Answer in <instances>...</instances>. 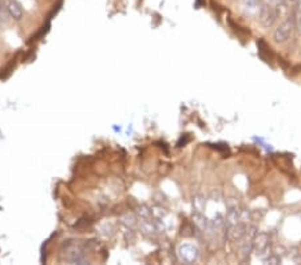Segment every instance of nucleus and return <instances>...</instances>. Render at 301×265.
Segmentation results:
<instances>
[{
  "instance_id": "f257e3e1",
  "label": "nucleus",
  "mask_w": 301,
  "mask_h": 265,
  "mask_svg": "<svg viewBox=\"0 0 301 265\" xmlns=\"http://www.w3.org/2000/svg\"><path fill=\"white\" fill-rule=\"evenodd\" d=\"M64 261H67L70 264H87L89 259L83 248L75 244V245L67 246L64 253Z\"/></svg>"
},
{
  "instance_id": "f03ea898",
  "label": "nucleus",
  "mask_w": 301,
  "mask_h": 265,
  "mask_svg": "<svg viewBox=\"0 0 301 265\" xmlns=\"http://www.w3.org/2000/svg\"><path fill=\"white\" fill-rule=\"evenodd\" d=\"M253 252H256L257 256L261 257V260L264 257H267L271 253V236L268 233H257L253 241Z\"/></svg>"
},
{
  "instance_id": "7ed1b4c3",
  "label": "nucleus",
  "mask_w": 301,
  "mask_h": 265,
  "mask_svg": "<svg viewBox=\"0 0 301 265\" xmlns=\"http://www.w3.org/2000/svg\"><path fill=\"white\" fill-rule=\"evenodd\" d=\"M295 18H289L282 22L281 25L278 26L275 32H273V39L277 43H284L286 40L291 38L292 32H293V28H295Z\"/></svg>"
},
{
  "instance_id": "20e7f679",
  "label": "nucleus",
  "mask_w": 301,
  "mask_h": 265,
  "mask_svg": "<svg viewBox=\"0 0 301 265\" xmlns=\"http://www.w3.org/2000/svg\"><path fill=\"white\" fill-rule=\"evenodd\" d=\"M178 257L185 264H193L198 260L200 252H198L197 246L192 245V244H183L178 248Z\"/></svg>"
},
{
  "instance_id": "39448f33",
  "label": "nucleus",
  "mask_w": 301,
  "mask_h": 265,
  "mask_svg": "<svg viewBox=\"0 0 301 265\" xmlns=\"http://www.w3.org/2000/svg\"><path fill=\"white\" fill-rule=\"evenodd\" d=\"M278 16H280V10L276 8V7H272V5L268 4H264L261 12L258 15V18H260V22L262 23V26H265L268 28L276 23L277 19H278Z\"/></svg>"
},
{
  "instance_id": "423d86ee",
  "label": "nucleus",
  "mask_w": 301,
  "mask_h": 265,
  "mask_svg": "<svg viewBox=\"0 0 301 265\" xmlns=\"http://www.w3.org/2000/svg\"><path fill=\"white\" fill-rule=\"evenodd\" d=\"M226 237L230 241H241L248 232V225L245 222H238L234 225L226 226Z\"/></svg>"
},
{
  "instance_id": "0eeeda50",
  "label": "nucleus",
  "mask_w": 301,
  "mask_h": 265,
  "mask_svg": "<svg viewBox=\"0 0 301 265\" xmlns=\"http://www.w3.org/2000/svg\"><path fill=\"white\" fill-rule=\"evenodd\" d=\"M264 1L262 0H242V11L247 15H253V16H258L261 12L262 7H264Z\"/></svg>"
},
{
  "instance_id": "6e6552de",
  "label": "nucleus",
  "mask_w": 301,
  "mask_h": 265,
  "mask_svg": "<svg viewBox=\"0 0 301 265\" xmlns=\"http://www.w3.org/2000/svg\"><path fill=\"white\" fill-rule=\"evenodd\" d=\"M4 4L7 11H8V14H10L11 19H22V16H23V8H22L20 3H18L16 0H5Z\"/></svg>"
},
{
  "instance_id": "1a4fd4ad",
  "label": "nucleus",
  "mask_w": 301,
  "mask_h": 265,
  "mask_svg": "<svg viewBox=\"0 0 301 265\" xmlns=\"http://www.w3.org/2000/svg\"><path fill=\"white\" fill-rule=\"evenodd\" d=\"M241 222V209L240 206H234V208H227L226 216H225V226L234 225Z\"/></svg>"
},
{
  "instance_id": "9d476101",
  "label": "nucleus",
  "mask_w": 301,
  "mask_h": 265,
  "mask_svg": "<svg viewBox=\"0 0 301 265\" xmlns=\"http://www.w3.org/2000/svg\"><path fill=\"white\" fill-rule=\"evenodd\" d=\"M206 208V198L202 196H196L193 198V209L197 213H203Z\"/></svg>"
},
{
  "instance_id": "9b49d317",
  "label": "nucleus",
  "mask_w": 301,
  "mask_h": 265,
  "mask_svg": "<svg viewBox=\"0 0 301 265\" xmlns=\"http://www.w3.org/2000/svg\"><path fill=\"white\" fill-rule=\"evenodd\" d=\"M262 261H264L265 264H278V263H281V259H280V256H277L276 253L271 252L267 257L262 259Z\"/></svg>"
},
{
  "instance_id": "f8f14e48",
  "label": "nucleus",
  "mask_w": 301,
  "mask_h": 265,
  "mask_svg": "<svg viewBox=\"0 0 301 265\" xmlns=\"http://www.w3.org/2000/svg\"><path fill=\"white\" fill-rule=\"evenodd\" d=\"M10 19L11 16L10 14H8L7 8H5V4H3V3L0 1V23H7Z\"/></svg>"
},
{
  "instance_id": "ddd939ff",
  "label": "nucleus",
  "mask_w": 301,
  "mask_h": 265,
  "mask_svg": "<svg viewBox=\"0 0 301 265\" xmlns=\"http://www.w3.org/2000/svg\"><path fill=\"white\" fill-rule=\"evenodd\" d=\"M293 12H295V20H301V0H296L295 1V8H293Z\"/></svg>"
},
{
  "instance_id": "4468645a",
  "label": "nucleus",
  "mask_w": 301,
  "mask_h": 265,
  "mask_svg": "<svg viewBox=\"0 0 301 265\" xmlns=\"http://www.w3.org/2000/svg\"><path fill=\"white\" fill-rule=\"evenodd\" d=\"M264 3H265V4H268V5H272V7H276V8H278V10H280V5H282L284 0H265Z\"/></svg>"
},
{
  "instance_id": "2eb2a0df",
  "label": "nucleus",
  "mask_w": 301,
  "mask_h": 265,
  "mask_svg": "<svg viewBox=\"0 0 301 265\" xmlns=\"http://www.w3.org/2000/svg\"><path fill=\"white\" fill-rule=\"evenodd\" d=\"M226 206L227 208H234V206H238V201L236 198H229L226 200Z\"/></svg>"
},
{
  "instance_id": "dca6fc26",
  "label": "nucleus",
  "mask_w": 301,
  "mask_h": 265,
  "mask_svg": "<svg viewBox=\"0 0 301 265\" xmlns=\"http://www.w3.org/2000/svg\"><path fill=\"white\" fill-rule=\"evenodd\" d=\"M286 1H288V3H293V4H295V1H296V0H286Z\"/></svg>"
}]
</instances>
